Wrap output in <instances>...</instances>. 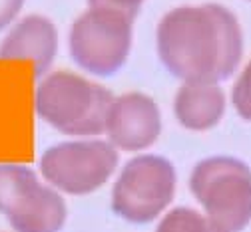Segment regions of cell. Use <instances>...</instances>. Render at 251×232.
<instances>
[{
    "mask_svg": "<svg viewBox=\"0 0 251 232\" xmlns=\"http://www.w3.org/2000/svg\"><path fill=\"white\" fill-rule=\"evenodd\" d=\"M158 56L181 82L217 84L233 76L243 56V32L222 4L177 6L155 30Z\"/></svg>",
    "mask_w": 251,
    "mask_h": 232,
    "instance_id": "1",
    "label": "cell"
},
{
    "mask_svg": "<svg viewBox=\"0 0 251 232\" xmlns=\"http://www.w3.org/2000/svg\"><path fill=\"white\" fill-rule=\"evenodd\" d=\"M112 102L110 89L66 70L48 74L34 91L38 117L66 135L104 133Z\"/></svg>",
    "mask_w": 251,
    "mask_h": 232,
    "instance_id": "2",
    "label": "cell"
},
{
    "mask_svg": "<svg viewBox=\"0 0 251 232\" xmlns=\"http://www.w3.org/2000/svg\"><path fill=\"white\" fill-rule=\"evenodd\" d=\"M190 190L205 216L226 232H241L251 222V169L235 157H207L190 177Z\"/></svg>",
    "mask_w": 251,
    "mask_h": 232,
    "instance_id": "3",
    "label": "cell"
},
{
    "mask_svg": "<svg viewBox=\"0 0 251 232\" xmlns=\"http://www.w3.org/2000/svg\"><path fill=\"white\" fill-rule=\"evenodd\" d=\"M132 22L118 10L90 6L70 28L68 46L72 60L92 76H114L130 56Z\"/></svg>",
    "mask_w": 251,
    "mask_h": 232,
    "instance_id": "4",
    "label": "cell"
},
{
    "mask_svg": "<svg viewBox=\"0 0 251 232\" xmlns=\"http://www.w3.org/2000/svg\"><path fill=\"white\" fill-rule=\"evenodd\" d=\"M177 175L160 155H140L124 165L112 189V211L128 222L148 224L174 201Z\"/></svg>",
    "mask_w": 251,
    "mask_h": 232,
    "instance_id": "5",
    "label": "cell"
},
{
    "mask_svg": "<svg viewBox=\"0 0 251 232\" xmlns=\"http://www.w3.org/2000/svg\"><path fill=\"white\" fill-rule=\"evenodd\" d=\"M118 149L110 141H66L44 151L40 175L56 190L82 196L106 185L118 169Z\"/></svg>",
    "mask_w": 251,
    "mask_h": 232,
    "instance_id": "6",
    "label": "cell"
},
{
    "mask_svg": "<svg viewBox=\"0 0 251 232\" xmlns=\"http://www.w3.org/2000/svg\"><path fill=\"white\" fill-rule=\"evenodd\" d=\"M104 133L116 149H148L162 133V113L158 104L140 91L114 97L106 115Z\"/></svg>",
    "mask_w": 251,
    "mask_h": 232,
    "instance_id": "7",
    "label": "cell"
},
{
    "mask_svg": "<svg viewBox=\"0 0 251 232\" xmlns=\"http://www.w3.org/2000/svg\"><path fill=\"white\" fill-rule=\"evenodd\" d=\"M58 54V30L52 20L30 14L14 24L0 42V60H28L34 65V76H44Z\"/></svg>",
    "mask_w": 251,
    "mask_h": 232,
    "instance_id": "8",
    "label": "cell"
},
{
    "mask_svg": "<svg viewBox=\"0 0 251 232\" xmlns=\"http://www.w3.org/2000/svg\"><path fill=\"white\" fill-rule=\"evenodd\" d=\"M68 209L60 192L40 181L32 183L16 205L6 212L16 232H60L66 224Z\"/></svg>",
    "mask_w": 251,
    "mask_h": 232,
    "instance_id": "9",
    "label": "cell"
},
{
    "mask_svg": "<svg viewBox=\"0 0 251 232\" xmlns=\"http://www.w3.org/2000/svg\"><path fill=\"white\" fill-rule=\"evenodd\" d=\"M176 119L190 131H207L226 113V93L211 82H183L174 97Z\"/></svg>",
    "mask_w": 251,
    "mask_h": 232,
    "instance_id": "10",
    "label": "cell"
},
{
    "mask_svg": "<svg viewBox=\"0 0 251 232\" xmlns=\"http://www.w3.org/2000/svg\"><path fill=\"white\" fill-rule=\"evenodd\" d=\"M38 181V175L26 165H0V212L6 214L22 192Z\"/></svg>",
    "mask_w": 251,
    "mask_h": 232,
    "instance_id": "11",
    "label": "cell"
},
{
    "mask_svg": "<svg viewBox=\"0 0 251 232\" xmlns=\"http://www.w3.org/2000/svg\"><path fill=\"white\" fill-rule=\"evenodd\" d=\"M155 232H226V230L219 228L213 220H209L205 214L194 209L177 207L162 218Z\"/></svg>",
    "mask_w": 251,
    "mask_h": 232,
    "instance_id": "12",
    "label": "cell"
},
{
    "mask_svg": "<svg viewBox=\"0 0 251 232\" xmlns=\"http://www.w3.org/2000/svg\"><path fill=\"white\" fill-rule=\"evenodd\" d=\"M231 102L239 117L245 121H251V62L243 68V72L239 74L233 85Z\"/></svg>",
    "mask_w": 251,
    "mask_h": 232,
    "instance_id": "13",
    "label": "cell"
},
{
    "mask_svg": "<svg viewBox=\"0 0 251 232\" xmlns=\"http://www.w3.org/2000/svg\"><path fill=\"white\" fill-rule=\"evenodd\" d=\"M90 6H104V8H112V10H118L122 14H126L128 18H136L144 0H88Z\"/></svg>",
    "mask_w": 251,
    "mask_h": 232,
    "instance_id": "14",
    "label": "cell"
},
{
    "mask_svg": "<svg viewBox=\"0 0 251 232\" xmlns=\"http://www.w3.org/2000/svg\"><path fill=\"white\" fill-rule=\"evenodd\" d=\"M24 6V0H0V32L8 28Z\"/></svg>",
    "mask_w": 251,
    "mask_h": 232,
    "instance_id": "15",
    "label": "cell"
}]
</instances>
